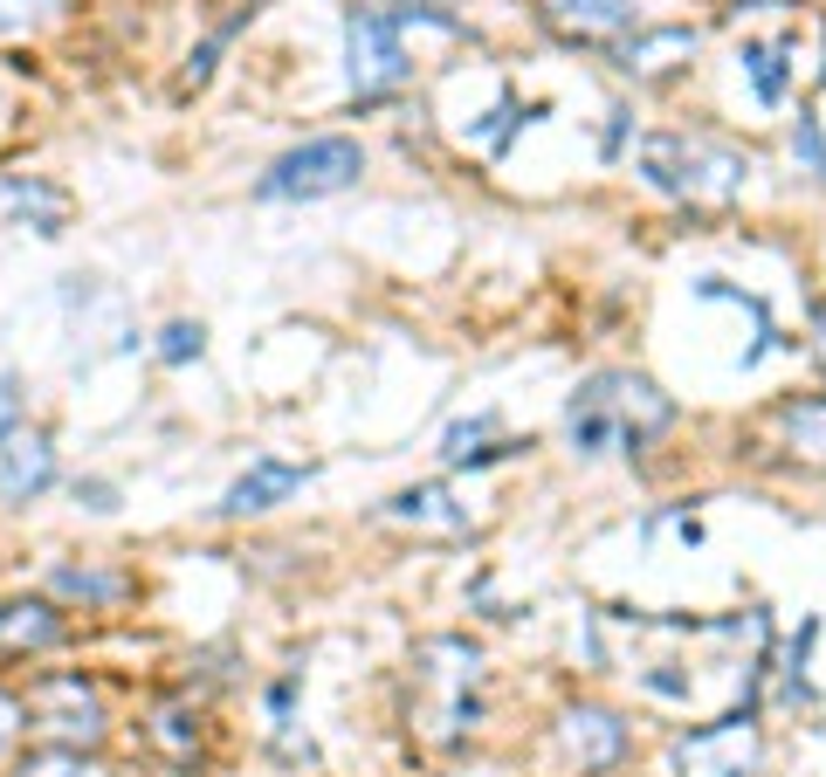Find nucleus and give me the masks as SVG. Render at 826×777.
<instances>
[{"mask_svg":"<svg viewBox=\"0 0 826 777\" xmlns=\"http://www.w3.org/2000/svg\"><path fill=\"white\" fill-rule=\"evenodd\" d=\"M21 716H29V736L42 750H69V757H90L111 736V709H103V688L76 667H42V675L21 688Z\"/></svg>","mask_w":826,"mask_h":777,"instance_id":"obj_1","label":"nucleus"},{"mask_svg":"<svg viewBox=\"0 0 826 777\" xmlns=\"http://www.w3.org/2000/svg\"><path fill=\"white\" fill-rule=\"evenodd\" d=\"M358 179H366V145L331 132V138H303L282 151L255 179V200H331V193H351Z\"/></svg>","mask_w":826,"mask_h":777,"instance_id":"obj_2","label":"nucleus"},{"mask_svg":"<svg viewBox=\"0 0 826 777\" xmlns=\"http://www.w3.org/2000/svg\"><path fill=\"white\" fill-rule=\"evenodd\" d=\"M345 42H351V90L358 103H386L406 83V48H400V21L379 8H351L345 14Z\"/></svg>","mask_w":826,"mask_h":777,"instance_id":"obj_3","label":"nucleus"},{"mask_svg":"<svg viewBox=\"0 0 826 777\" xmlns=\"http://www.w3.org/2000/svg\"><path fill=\"white\" fill-rule=\"evenodd\" d=\"M56 488V440L48 433H8L0 440V503H42Z\"/></svg>","mask_w":826,"mask_h":777,"instance_id":"obj_4","label":"nucleus"},{"mask_svg":"<svg viewBox=\"0 0 826 777\" xmlns=\"http://www.w3.org/2000/svg\"><path fill=\"white\" fill-rule=\"evenodd\" d=\"M69 640V619L56 599H0V654H56Z\"/></svg>","mask_w":826,"mask_h":777,"instance_id":"obj_5","label":"nucleus"},{"mask_svg":"<svg viewBox=\"0 0 826 777\" xmlns=\"http://www.w3.org/2000/svg\"><path fill=\"white\" fill-rule=\"evenodd\" d=\"M0 214H14L21 227H35V235H63L69 227V193L56 179H35V172H0Z\"/></svg>","mask_w":826,"mask_h":777,"instance_id":"obj_6","label":"nucleus"},{"mask_svg":"<svg viewBox=\"0 0 826 777\" xmlns=\"http://www.w3.org/2000/svg\"><path fill=\"white\" fill-rule=\"evenodd\" d=\"M303 475L310 469H297V461H276V454H263L248 475H235V488L221 496V516H263V509H276V503H290L297 488H303Z\"/></svg>","mask_w":826,"mask_h":777,"instance_id":"obj_7","label":"nucleus"},{"mask_svg":"<svg viewBox=\"0 0 826 777\" xmlns=\"http://www.w3.org/2000/svg\"><path fill=\"white\" fill-rule=\"evenodd\" d=\"M132 572H111V564H56L48 572V599H69V606H97V612H111V606H124L132 599Z\"/></svg>","mask_w":826,"mask_h":777,"instance_id":"obj_8","label":"nucleus"},{"mask_svg":"<svg viewBox=\"0 0 826 777\" xmlns=\"http://www.w3.org/2000/svg\"><path fill=\"white\" fill-rule=\"evenodd\" d=\"M145 736H152V750H166L172 764H193V743H200V709H193V702H179V695H166V702H152Z\"/></svg>","mask_w":826,"mask_h":777,"instance_id":"obj_9","label":"nucleus"},{"mask_svg":"<svg viewBox=\"0 0 826 777\" xmlns=\"http://www.w3.org/2000/svg\"><path fill=\"white\" fill-rule=\"evenodd\" d=\"M200 351H206V330H200L193 317H172V324L159 330V358H166V365H193Z\"/></svg>","mask_w":826,"mask_h":777,"instance_id":"obj_10","label":"nucleus"},{"mask_svg":"<svg viewBox=\"0 0 826 777\" xmlns=\"http://www.w3.org/2000/svg\"><path fill=\"white\" fill-rule=\"evenodd\" d=\"M8 777H83V757H69V750H29V757H14Z\"/></svg>","mask_w":826,"mask_h":777,"instance_id":"obj_11","label":"nucleus"},{"mask_svg":"<svg viewBox=\"0 0 826 777\" xmlns=\"http://www.w3.org/2000/svg\"><path fill=\"white\" fill-rule=\"evenodd\" d=\"M21 736H29V716H21V695L0 688V770L21 757Z\"/></svg>","mask_w":826,"mask_h":777,"instance_id":"obj_12","label":"nucleus"},{"mask_svg":"<svg viewBox=\"0 0 826 777\" xmlns=\"http://www.w3.org/2000/svg\"><path fill=\"white\" fill-rule=\"evenodd\" d=\"M744 63H751V76H758V97H764V103H779V97H785V69H779V48L751 42V48H744Z\"/></svg>","mask_w":826,"mask_h":777,"instance_id":"obj_13","label":"nucleus"},{"mask_svg":"<svg viewBox=\"0 0 826 777\" xmlns=\"http://www.w3.org/2000/svg\"><path fill=\"white\" fill-rule=\"evenodd\" d=\"M21 413H29V393H21V379L0 372V440L21 433Z\"/></svg>","mask_w":826,"mask_h":777,"instance_id":"obj_14","label":"nucleus"},{"mask_svg":"<svg viewBox=\"0 0 826 777\" xmlns=\"http://www.w3.org/2000/svg\"><path fill=\"white\" fill-rule=\"evenodd\" d=\"M76 503L103 516V509H118V488H111V482H76Z\"/></svg>","mask_w":826,"mask_h":777,"instance_id":"obj_15","label":"nucleus"},{"mask_svg":"<svg viewBox=\"0 0 826 777\" xmlns=\"http://www.w3.org/2000/svg\"><path fill=\"white\" fill-rule=\"evenodd\" d=\"M792 145H799V151H806V159H813V166L826 172V145H819V132H813V117H799V132H792Z\"/></svg>","mask_w":826,"mask_h":777,"instance_id":"obj_16","label":"nucleus"}]
</instances>
